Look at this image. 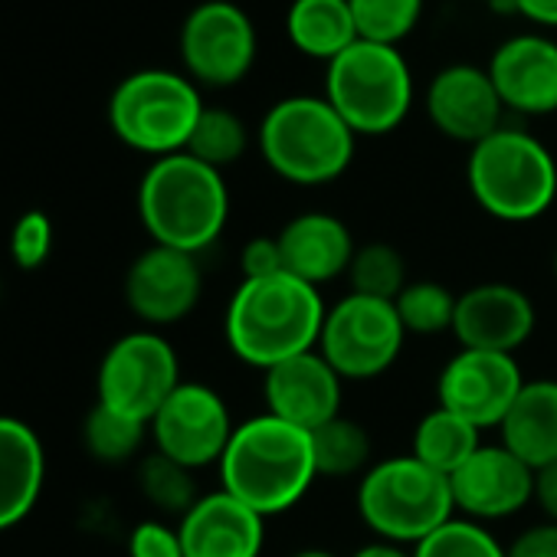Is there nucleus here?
Instances as JSON below:
<instances>
[{
  "mask_svg": "<svg viewBox=\"0 0 557 557\" xmlns=\"http://www.w3.org/2000/svg\"><path fill=\"white\" fill-rule=\"evenodd\" d=\"M325 315L329 306L322 293L289 272L243 278L223 315L226 348L243 364L269 371L296 355L315 351Z\"/></svg>",
  "mask_w": 557,
  "mask_h": 557,
  "instance_id": "f257e3e1",
  "label": "nucleus"
},
{
  "mask_svg": "<svg viewBox=\"0 0 557 557\" xmlns=\"http://www.w3.org/2000/svg\"><path fill=\"white\" fill-rule=\"evenodd\" d=\"M216 469L220 488L236 495L262 518L296 508L319 479L312 433L265 410L236 423Z\"/></svg>",
  "mask_w": 557,
  "mask_h": 557,
  "instance_id": "f03ea898",
  "label": "nucleus"
},
{
  "mask_svg": "<svg viewBox=\"0 0 557 557\" xmlns=\"http://www.w3.org/2000/svg\"><path fill=\"white\" fill-rule=\"evenodd\" d=\"M138 216L151 243L194 256L203 252L220 239L230 220L223 171L187 151L151 161L138 184Z\"/></svg>",
  "mask_w": 557,
  "mask_h": 557,
  "instance_id": "7ed1b4c3",
  "label": "nucleus"
},
{
  "mask_svg": "<svg viewBox=\"0 0 557 557\" xmlns=\"http://www.w3.org/2000/svg\"><path fill=\"white\" fill-rule=\"evenodd\" d=\"M256 145L275 177L299 187H322L351 168L358 135L325 96L299 92L269 106Z\"/></svg>",
  "mask_w": 557,
  "mask_h": 557,
  "instance_id": "20e7f679",
  "label": "nucleus"
},
{
  "mask_svg": "<svg viewBox=\"0 0 557 557\" xmlns=\"http://www.w3.org/2000/svg\"><path fill=\"white\" fill-rule=\"evenodd\" d=\"M466 184L492 220L531 223L557 200V161L531 132L502 125L469 148Z\"/></svg>",
  "mask_w": 557,
  "mask_h": 557,
  "instance_id": "39448f33",
  "label": "nucleus"
},
{
  "mask_svg": "<svg viewBox=\"0 0 557 557\" xmlns=\"http://www.w3.org/2000/svg\"><path fill=\"white\" fill-rule=\"evenodd\" d=\"M358 515L377 541L417 547L449 518L456 502L449 479L417 456H391L358 479Z\"/></svg>",
  "mask_w": 557,
  "mask_h": 557,
  "instance_id": "423d86ee",
  "label": "nucleus"
},
{
  "mask_svg": "<svg viewBox=\"0 0 557 557\" xmlns=\"http://www.w3.org/2000/svg\"><path fill=\"white\" fill-rule=\"evenodd\" d=\"M322 96L358 138H381L407 122L413 109V73L400 47L358 40L329 63Z\"/></svg>",
  "mask_w": 557,
  "mask_h": 557,
  "instance_id": "0eeeda50",
  "label": "nucleus"
},
{
  "mask_svg": "<svg viewBox=\"0 0 557 557\" xmlns=\"http://www.w3.org/2000/svg\"><path fill=\"white\" fill-rule=\"evenodd\" d=\"M203 112L200 89L174 70H138L125 76L109 99V128L132 151L168 158L187 148Z\"/></svg>",
  "mask_w": 557,
  "mask_h": 557,
  "instance_id": "6e6552de",
  "label": "nucleus"
},
{
  "mask_svg": "<svg viewBox=\"0 0 557 557\" xmlns=\"http://www.w3.org/2000/svg\"><path fill=\"white\" fill-rule=\"evenodd\" d=\"M407 332L394 309V302L368 299L348 293L338 299L322 325L319 351L335 368V374L348 381H374L387 374L404 355Z\"/></svg>",
  "mask_w": 557,
  "mask_h": 557,
  "instance_id": "1a4fd4ad",
  "label": "nucleus"
},
{
  "mask_svg": "<svg viewBox=\"0 0 557 557\" xmlns=\"http://www.w3.org/2000/svg\"><path fill=\"white\" fill-rule=\"evenodd\" d=\"M177 387H181L177 351L154 329L128 332L119 342H112L96 374L99 404L125 417H135L141 423H151Z\"/></svg>",
  "mask_w": 557,
  "mask_h": 557,
  "instance_id": "9d476101",
  "label": "nucleus"
},
{
  "mask_svg": "<svg viewBox=\"0 0 557 557\" xmlns=\"http://www.w3.org/2000/svg\"><path fill=\"white\" fill-rule=\"evenodd\" d=\"M177 47L184 76L207 89H230L249 76L259 37L249 14L233 0H203L184 17Z\"/></svg>",
  "mask_w": 557,
  "mask_h": 557,
  "instance_id": "9b49d317",
  "label": "nucleus"
},
{
  "mask_svg": "<svg viewBox=\"0 0 557 557\" xmlns=\"http://www.w3.org/2000/svg\"><path fill=\"white\" fill-rule=\"evenodd\" d=\"M148 430L158 453L197 472L207 466H220L236 423L226 400L210 384L181 381V387L164 400Z\"/></svg>",
  "mask_w": 557,
  "mask_h": 557,
  "instance_id": "f8f14e48",
  "label": "nucleus"
},
{
  "mask_svg": "<svg viewBox=\"0 0 557 557\" xmlns=\"http://www.w3.org/2000/svg\"><path fill=\"white\" fill-rule=\"evenodd\" d=\"M122 293L132 315L158 332L184 322L197 309L203 296V272L194 252L151 243L132 259Z\"/></svg>",
  "mask_w": 557,
  "mask_h": 557,
  "instance_id": "ddd939ff",
  "label": "nucleus"
},
{
  "mask_svg": "<svg viewBox=\"0 0 557 557\" xmlns=\"http://www.w3.org/2000/svg\"><path fill=\"white\" fill-rule=\"evenodd\" d=\"M524 387L515 355L459 348L436 377V407H446L479 430L498 426Z\"/></svg>",
  "mask_w": 557,
  "mask_h": 557,
  "instance_id": "4468645a",
  "label": "nucleus"
},
{
  "mask_svg": "<svg viewBox=\"0 0 557 557\" xmlns=\"http://www.w3.org/2000/svg\"><path fill=\"white\" fill-rule=\"evenodd\" d=\"M430 125L459 145L475 148L505 122V106L495 92V83L485 66L475 63H449L443 66L423 96Z\"/></svg>",
  "mask_w": 557,
  "mask_h": 557,
  "instance_id": "2eb2a0df",
  "label": "nucleus"
},
{
  "mask_svg": "<svg viewBox=\"0 0 557 557\" xmlns=\"http://www.w3.org/2000/svg\"><path fill=\"white\" fill-rule=\"evenodd\" d=\"M456 515L488 524L518 515L534 502V469L502 443L479 446L475 456L449 475Z\"/></svg>",
  "mask_w": 557,
  "mask_h": 557,
  "instance_id": "dca6fc26",
  "label": "nucleus"
},
{
  "mask_svg": "<svg viewBox=\"0 0 557 557\" xmlns=\"http://www.w3.org/2000/svg\"><path fill=\"white\" fill-rule=\"evenodd\" d=\"M537 312L524 289L511 283H479L456 299L453 338L469 351L515 355L534 335Z\"/></svg>",
  "mask_w": 557,
  "mask_h": 557,
  "instance_id": "f3484780",
  "label": "nucleus"
},
{
  "mask_svg": "<svg viewBox=\"0 0 557 557\" xmlns=\"http://www.w3.org/2000/svg\"><path fill=\"white\" fill-rule=\"evenodd\" d=\"M342 391L345 381L335 374V368L322 358L319 348L262 371L265 413L306 433H315L342 413Z\"/></svg>",
  "mask_w": 557,
  "mask_h": 557,
  "instance_id": "a211bd4d",
  "label": "nucleus"
},
{
  "mask_svg": "<svg viewBox=\"0 0 557 557\" xmlns=\"http://www.w3.org/2000/svg\"><path fill=\"white\" fill-rule=\"evenodd\" d=\"M488 76L505 112L554 115L557 112V44L544 34H518L498 44Z\"/></svg>",
  "mask_w": 557,
  "mask_h": 557,
  "instance_id": "6ab92c4d",
  "label": "nucleus"
},
{
  "mask_svg": "<svg viewBox=\"0 0 557 557\" xmlns=\"http://www.w3.org/2000/svg\"><path fill=\"white\" fill-rule=\"evenodd\" d=\"M184 557H259L265 518L226 488L207 492L177 521Z\"/></svg>",
  "mask_w": 557,
  "mask_h": 557,
  "instance_id": "aec40b11",
  "label": "nucleus"
},
{
  "mask_svg": "<svg viewBox=\"0 0 557 557\" xmlns=\"http://www.w3.org/2000/svg\"><path fill=\"white\" fill-rule=\"evenodd\" d=\"M275 236L278 249H283L286 272L315 289L335 283V278H345L358 249L351 226L325 210H306L293 216Z\"/></svg>",
  "mask_w": 557,
  "mask_h": 557,
  "instance_id": "412c9836",
  "label": "nucleus"
},
{
  "mask_svg": "<svg viewBox=\"0 0 557 557\" xmlns=\"http://www.w3.org/2000/svg\"><path fill=\"white\" fill-rule=\"evenodd\" d=\"M47 453L37 430L17 417H0V531L17 528L40 502Z\"/></svg>",
  "mask_w": 557,
  "mask_h": 557,
  "instance_id": "4be33fe9",
  "label": "nucleus"
},
{
  "mask_svg": "<svg viewBox=\"0 0 557 557\" xmlns=\"http://www.w3.org/2000/svg\"><path fill=\"white\" fill-rule=\"evenodd\" d=\"M502 446L511 449L534 472L557 462V381H524L505 420L498 423Z\"/></svg>",
  "mask_w": 557,
  "mask_h": 557,
  "instance_id": "5701e85b",
  "label": "nucleus"
},
{
  "mask_svg": "<svg viewBox=\"0 0 557 557\" xmlns=\"http://www.w3.org/2000/svg\"><path fill=\"white\" fill-rule=\"evenodd\" d=\"M286 37L302 57L322 60L325 66L361 40L348 0H293Z\"/></svg>",
  "mask_w": 557,
  "mask_h": 557,
  "instance_id": "b1692460",
  "label": "nucleus"
},
{
  "mask_svg": "<svg viewBox=\"0 0 557 557\" xmlns=\"http://www.w3.org/2000/svg\"><path fill=\"white\" fill-rule=\"evenodd\" d=\"M479 436H482V430L472 426L469 420H462L459 413H453L446 407H433L413 426L410 456H417L420 462H426L430 469H436L449 479L456 469H462L475 456V449L482 446Z\"/></svg>",
  "mask_w": 557,
  "mask_h": 557,
  "instance_id": "393cba45",
  "label": "nucleus"
},
{
  "mask_svg": "<svg viewBox=\"0 0 557 557\" xmlns=\"http://www.w3.org/2000/svg\"><path fill=\"white\" fill-rule=\"evenodd\" d=\"M312 453H315V472L319 479H351L364 475L374 462V440L371 433L355 420L338 413L325 426L312 433Z\"/></svg>",
  "mask_w": 557,
  "mask_h": 557,
  "instance_id": "a878e982",
  "label": "nucleus"
},
{
  "mask_svg": "<svg viewBox=\"0 0 557 557\" xmlns=\"http://www.w3.org/2000/svg\"><path fill=\"white\" fill-rule=\"evenodd\" d=\"M249 148V128L246 122L233 112V109H223V106H203L194 132H190V141H187V154L216 168V171H226L230 164H236Z\"/></svg>",
  "mask_w": 557,
  "mask_h": 557,
  "instance_id": "bb28decb",
  "label": "nucleus"
},
{
  "mask_svg": "<svg viewBox=\"0 0 557 557\" xmlns=\"http://www.w3.org/2000/svg\"><path fill=\"white\" fill-rule=\"evenodd\" d=\"M345 278L355 296H368V299H381V302H394L404 293V286L410 283L404 252L381 239L355 249V259H351Z\"/></svg>",
  "mask_w": 557,
  "mask_h": 557,
  "instance_id": "cd10ccee",
  "label": "nucleus"
},
{
  "mask_svg": "<svg viewBox=\"0 0 557 557\" xmlns=\"http://www.w3.org/2000/svg\"><path fill=\"white\" fill-rule=\"evenodd\" d=\"M148 436H151L148 423L135 420V417H125V413L99 404V400L86 413V423H83V446H86V453L92 459H99V462H109V466L135 459Z\"/></svg>",
  "mask_w": 557,
  "mask_h": 557,
  "instance_id": "c85d7f7f",
  "label": "nucleus"
},
{
  "mask_svg": "<svg viewBox=\"0 0 557 557\" xmlns=\"http://www.w3.org/2000/svg\"><path fill=\"white\" fill-rule=\"evenodd\" d=\"M456 293L446 289L436 278H410L404 286V293L394 299V309L404 322L407 335H443L453 332L456 322Z\"/></svg>",
  "mask_w": 557,
  "mask_h": 557,
  "instance_id": "c756f323",
  "label": "nucleus"
},
{
  "mask_svg": "<svg viewBox=\"0 0 557 557\" xmlns=\"http://www.w3.org/2000/svg\"><path fill=\"white\" fill-rule=\"evenodd\" d=\"M138 488H141V495L158 511L177 515V518H184L194 508V502L200 498L197 482H194V469L168 459L158 449L141 459V466H138Z\"/></svg>",
  "mask_w": 557,
  "mask_h": 557,
  "instance_id": "7c9ffc66",
  "label": "nucleus"
},
{
  "mask_svg": "<svg viewBox=\"0 0 557 557\" xmlns=\"http://www.w3.org/2000/svg\"><path fill=\"white\" fill-rule=\"evenodd\" d=\"M348 4L361 40L397 47L417 30L426 0H348Z\"/></svg>",
  "mask_w": 557,
  "mask_h": 557,
  "instance_id": "2f4dec72",
  "label": "nucleus"
},
{
  "mask_svg": "<svg viewBox=\"0 0 557 557\" xmlns=\"http://www.w3.org/2000/svg\"><path fill=\"white\" fill-rule=\"evenodd\" d=\"M413 557H508L505 544L479 521L462 515L449 518L413 547Z\"/></svg>",
  "mask_w": 557,
  "mask_h": 557,
  "instance_id": "473e14b6",
  "label": "nucleus"
},
{
  "mask_svg": "<svg viewBox=\"0 0 557 557\" xmlns=\"http://www.w3.org/2000/svg\"><path fill=\"white\" fill-rule=\"evenodd\" d=\"M8 249H11L14 265H21L24 272L40 269L53 252V220L44 210H27L14 223Z\"/></svg>",
  "mask_w": 557,
  "mask_h": 557,
  "instance_id": "72a5a7b5",
  "label": "nucleus"
},
{
  "mask_svg": "<svg viewBox=\"0 0 557 557\" xmlns=\"http://www.w3.org/2000/svg\"><path fill=\"white\" fill-rule=\"evenodd\" d=\"M128 557H184L181 531L164 521H141L128 534Z\"/></svg>",
  "mask_w": 557,
  "mask_h": 557,
  "instance_id": "f704fd0d",
  "label": "nucleus"
},
{
  "mask_svg": "<svg viewBox=\"0 0 557 557\" xmlns=\"http://www.w3.org/2000/svg\"><path fill=\"white\" fill-rule=\"evenodd\" d=\"M239 269H243V278H265V275L286 272L283 249H278V236H252V239H246V246L239 249Z\"/></svg>",
  "mask_w": 557,
  "mask_h": 557,
  "instance_id": "c9c22d12",
  "label": "nucleus"
},
{
  "mask_svg": "<svg viewBox=\"0 0 557 557\" xmlns=\"http://www.w3.org/2000/svg\"><path fill=\"white\" fill-rule=\"evenodd\" d=\"M508 557H557V524L554 521H537L515 534L511 544H505Z\"/></svg>",
  "mask_w": 557,
  "mask_h": 557,
  "instance_id": "e433bc0d",
  "label": "nucleus"
},
{
  "mask_svg": "<svg viewBox=\"0 0 557 557\" xmlns=\"http://www.w3.org/2000/svg\"><path fill=\"white\" fill-rule=\"evenodd\" d=\"M534 502L544 511V521L557 524V462L534 472Z\"/></svg>",
  "mask_w": 557,
  "mask_h": 557,
  "instance_id": "4c0bfd02",
  "label": "nucleus"
},
{
  "mask_svg": "<svg viewBox=\"0 0 557 557\" xmlns=\"http://www.w3.org/2000/svg\"><path fill=\"white\" fill-rule=\"evenodd\" d=\"M505 4L528 24L557 30V0H505Z\"/></svg>",
  "mask_w": 557,
  "mask_h": 557,
  "instance_id": "58836bf2",
  "label": "nucleus"
},
{
  "mask_svg": "<svg viewBox=\"0 0 557 557\" xmlns=\"http://www.w3.org/2000/svg\"><path fill=\"white\" fill-rule=\"evenodd\" d=\"M351 557H413V547L391 544V541H371V544L358 547Z\"/></svg>",
  "mask_w": 557,
  "mask_h": 557,
  "instance_id": "ea45409f",
  "label": "nucleus"
},
{
  "mask_svg": "<svg viewBox=\"0 0 557 557\" xmlns=\"http://www.w3.org/2000/svg\"><path fill=\"white\" fill-rule=\"evenodd\" d=\"M293 557H338V554L329 550V547H302V550H296Z\"/></svg>",
  "mask_w": 557,
  "mask_h": 557,
  "instance_id": "a19ab883",
  "label": "nucleus"
},
{
  "mask_svg": "<svg viewBox=\"0 0 557 557\" xmlns=\"http://www.w3.org/2000/svg\"><path fill=\"white\" fill-rule=\"evenodd\" d=\"M554 278H557V252H554Z\"/></svg>",
  "mask_w": 557,
  "mask_h": 557,
  "instance_id": "79ce46f5",
  "label": "nucleus"
}]
</instances>
